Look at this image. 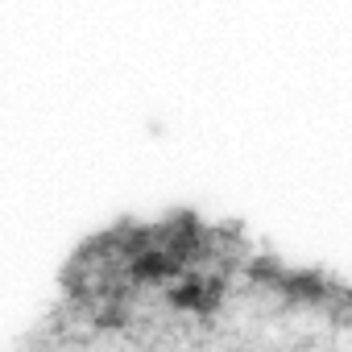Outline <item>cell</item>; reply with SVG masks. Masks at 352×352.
Wrapping results in <instances>:
<instances>
[{"mask_svg": "<svg viewBox=\"0 0 352 352\" xmlns=\"http://www.w3.org/2000/svg\"><path fill=\"white\" fill-rule=\"evenodd\" d=\"M278 294H286L290 302H298V307H315V302H323V294H327V282H323V274L319 270H282V278H278V286H274Z\"/></svg>", "mask_w": 352, "mask_h": 352, "instance_id": "6da1fadb", "label": "cell"}, {"mask_svg": "<svg viewBox=\"0 0 352 352\" xmlns=\"http://www.w3.org/2000/svg\"><path fill=\"white\" fill-rule=\"evenodd\" d=\"M183 265L174 261L166 249H141V253H133V261H129V274H133V282H166V278H174Z\"/></svg>", "mask_w": 352, "mask_h": 352, "instance_id": "7a4b0ae2", "label": "cell"}, {"mask_svg": "<svg viewBox=\"0 0 352 352\" xmlns=\"http://www.w3.org/2000/svg\"><path fill=\"white\" fill-rule=\"evenodd\" d=\"M204 286H208V282L187 278V282H179V286H170L166 302H170L174 311H195V315H199V307H204Z\"/></svg>", "mask_w": 352, "mask_h": 352, "instance_id": "3957f363", "label": "cell"}, {"mask_svg": "<svg viewBox=\"0 0 352 352\" xmlns=\"http://www.w3.org/2000/svg\"><path fill=\"white\" fill-rule=\"evenodd\" d=\"M249 278H253V282H265V286H278L282 265H274V261H253V265H249Z\"/></svg>", "mask_w": 352, "mask_h": 352, "instance_id": "277c9868", "label": "cell"}]
</instances>
